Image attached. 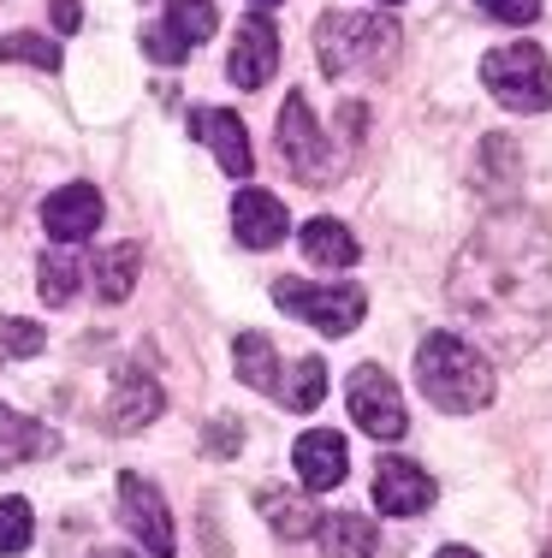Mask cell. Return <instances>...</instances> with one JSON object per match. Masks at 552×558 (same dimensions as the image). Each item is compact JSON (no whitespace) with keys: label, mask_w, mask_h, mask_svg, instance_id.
<instances>
[{"label":"cell","mask_w":552,"mask_h":558,"mask_svg":"<svg viewBox=\"0 0 552 558\" xmlns=\"http://www.w3.org/2000/svg\"><path fill=\"white\" fill-rule=\"evenodd\" d=\"M445 303L499 356H523L552 327V226L535 208H493L457 250Z\"/></svg>","instance_id":"obj_1"},{"label":"cell","mask_w":552,"mask_h":558,"mask_svg":"<svg viewBox=\"0 0 552 558\" xmlns=\"http://www.w3.org/2000/svg\"><path fill=\"white\" fill-rule=\"evenodd\" d=\"M416 387L433 410L464 416V410H481L493 398V363L457 333H428L416 344Z\"/></svg>","instance_id":"obj_2"},{"label":"cell","mask_w":552,"mask_h":558,"mask_svg":"<svg viewBox=\"0 0 552 558\" xmlns=\"http://www.w3.org/2000/svg\"><path fill=\"white\" fill-rule=\"evenodd\" d=\"M404 31L387 12H327L315 24V60L327 77H375L398 60Z\"/></svg>","instance_id":"obj_3"},{"label":"cell","mask_w":552,"mask_h":558,"mask_svg":"<svg viewBox=\"0 0 552 558\" xmlns=\"http://www.w3.org/2000/svg\"><path fill=\"white\" fill-rule=\"evenodd\" d=\"M481 84H488L511 113H547L552 108V60H547V48H535V43L493 48V54L481 60Z\"/></svg>","instance_id":"obj_4"},{"label":"cell","mask_w":552,"mask_h":558,"mask_svg":"<svg viewBox=\"0 0 552 558\" xmlns=\"http://www.w3.org/2000/svg\"><path fill=\"white\" fill-rule=\"evenodd\" d=\"M273 303L297 322H309L315 333L345 339L357 333V322L368 315V291L363 286H309V279H273Z\"/></svg>","instance_id":"obj_5"},{"label":"cell","mask_w":552,"mask_h":558,"mask_svg":"<svg viewBox=\"0 0 552 558\" xmlns=\"http://www.w3.org/2000/svg\"><path fill=\"white\" fill-rule=\"evenodd\" d=\"M214 31H220L214 0H167L161 24H149V31H143V54L161 60V65H179L196 43H208Z\"/></svg>","instance_id":"obj_6"},{"label":"cell","mask_w":552,"mask_h":558,"mask_svg":"<svg viewBox=\"0 0 552 558\" xmlns=\"http://www.w3.org/2000/svg\"><path fill=\"white\" fill-rule=\"evenodd\" d=\"M351 422H357L368 440H404L410 416H404V398L392 387L387 368L363 363L357 375H351Z\"/></svg>","instance_id":"obj_7"},{"label":"cell","mask_w":552,"mask_h":558,"mask_svg":"<svg viewBox=\"0 0 552 558\" xmlns=\"http://www.w3.org/2000/svg\"><path fill=\"white\" fill-rule=\"evenodd\" d=\"M120 517L125 529L143 541V553L149 558H173L179 541H173V511H167V499L155 494V482H143V475H120Z\"/></svg>","instance_id":"obj_8"},{"label":"cell","mask_w":552,"mask_h":558,"mask_svg":"<svg viewBox=\"0 0 552 558\" xmlns=\"http://www.w3.org/2000/svg\"><path fill=\"white\" fill-rule=\"evenodd\" d=\"M280 155H285V167H292L304 184L333 179V167H327V137H321V119H315L309 96L285 101V113H280Z\"/></svg>","instance_id":"obj_9"},{"label":"cell","mask_w":552,"mask_h":558,"mask_svg":"<svg viewBox=\"0 0 552 558\" xmlns=\"http://www.w3.org/2000/svg\"><path fill=\"white\" fill-rule=\"evenodd\" d=\"M280 72V31H273L268 12H244L238 36H232V54H226V77L238 89H261L268 77Z\"/></svg>","instance_id":"obj_10"},{"label":"cell","mask_w":552,"mask_h":558,"mask_svg":"<svg viewBox=\"0 0 552 558\" xmlns=\"http://www.w3.org/2000/svg\"><path fill=\"white\" fill-rule=\"evenodd\" d=\"M101 215H108V208H101L96 184H60V191L42 203V226H48L54 244H84V238L101 226Z\"/></svg>","instance_id":"obj_11"},{"label":"cell","mask_w":552,"mask_h":558,"mask_svg":"<svg viewBox=\"0 0 552 558\" xmlns=\"http://www.w3.org/2000/svg\"><path fill=\"white\" fill-rule=\"evenodd\" d=\"M292 463H297V482H304L309 494H327V487H339V482H345V470H351L345 434H333V428H309V434H297Z\"/></svg>","instance_id":"obj_12"},{"label":"cell","mask_w":552,"mask_h":558,"mask_svg":"<svg viewBox=\"0 0 552 558\" xmlns=\"http://www.w3.org/2000/svg\"><path fill=\"white\" fill-rule=\"evenodd\" d=\"M375 505H380L387 517H416V511H428V505H433L428 470H416L410 458H380V470H375Z\"/></svg>","instance_id":"obj_13"},{"label":"cell","mask_w":552,"mask_h":558,"mask_svg":"<svg viewBox=\"0 0 552 558\" xmlns=\"http://www.w3.org/2000/svg\"><path fill=\"white\" fill-rule=\"evenodd\" d=\"M232 232H238L244 250H273L285 232H292V215L273 191H238L232 203Z\"/></svg>","instance_id":"obj_14"},{"label":"cell","mask_w":552,"mask_h":558,"mask_svg":"<svg viewBox=\"0 0 552 558\" xmlns=\"http://www.w3.org/2000/svg\"><path fill=\"white\" fill-rule=\"evenodd\" d=\"M191 131L214 149V161L232 172V179H244L249 167H256V155H249V131H244V119L238 113H226V108H196L191 113Z\"/></svg>","instance_id":"obj_15"},{"label":"cell","mask_w":552,"mask_h":558,"mask_svg":"<svg viewBox=\"0 0 552 558\" xmlns=\"http://www.w3.org/2000/svg\"><path fill=\"white\" fill-rule=\"evenodd\" d=\"M167 410V392L155 387L149 375H137V368H125L120 380H113V392H108V422L120 434H137V428H149L155 416Z\"/></svg>","instance_id":"obj_16"},{"label":"cell","mask_w":552,"mask_h":558,"mask_svg":"<svg viewBox=\"0 0 552 558\" xmlns=\"http://www.w3.org/2000/svg\"><path fill=\"white\" fill-rule=\"evenodd\" d=\"M297 238H304V256L315 262V268H357V262H363V244L351 238L345 220H321V215H315V220H304V232H297Z\"/></svg>","instance_id":"obj_17"},{"label":"cell","mask_w":552,"mask_h":558,"mask_svg":"<svg viewBox=\"0 0 552 558\" xmlns=\"http://www.w3.org/2000/svg\"><path fill=\"white\" fill-rule=\"evenodd\" d=\"M256 505H261V517H268L285 541H309L315 529H321L309 494H292V487H256Z\"/></svg>","instance_id":"obj_18"},{"label":"cell","mask_w":552,"mask_h":558,"mask_svg":"<svg viewBox=\"0 0 552 558\" xmlns=\"http://www.w3.org/2000/svg\"><path fill=\"white\" fill-rule=\"evenodd\" d=\"M36 286H42V303H65L77 298V286H84V256H77V244H48L42 262H36Z\"/></svg>","instance_id":"obj_19"},{"label":"cell","mask_w":552,"mask_h":558,"mask_svg":"<svg viewBox=\"0 0 552 558\" xmlns=\"http://www.w3.org/2000/svg\"><path fill=\"white\" fill-rule=\"evenodd\" d=\"M321 553L327 558H375L380 547V535H375V523H368L363 511H333V517H321Z\"/></svg>","instance_id":"obj_20"},{"label":"cell","mask_w":552,"mask_h":558,"mask_svg":"<svg viewBox=\"0 0 552 558\" xmlns=\"http://www.w3.org/2000/svg\"><path fill=\"white\" fill-rule=\"evenodd\" d=\"M54 451V434L42 428V422L19 416V410L0 404V470H12V463H30V458H48Z\"/></svg>","instance_id":"obj_21"},{"label":"cell","mask_w":552,"mask_h":558,"mask_svg":"<svg viewBox=\"0 0 552 558\" xmlns=\"http://www.w3.org/2000/svg\"><path fill=\"white\" fill-rule=\"evenodd\" d=\"M232 363H238V380L256 392H280L285 368H280V351H273L268 333H238V344H232Z\"/></svg>","instance_id":"obj_22"},{"label":"cell","mask_w":552,"mask_h":558,"mask_svg":"<svg viewBox=\"0 0 552 558\" xmlns=\"http://www.w3.org/2000/svg\"><path fill=\"white\" fill-rule=\"evenodd\" d=\"M89 268H96V298H101V303H125L131 286H137L143 250H137V244H108L96 262H89Z\"/></svg>","instance_id":"obj_23"},{"label":"cell","mask_w":552,"mask_h":558,"mask_svg":"<svg viewBox=\"0 0 552 558\" xmlns=\"http://www.w3.org/2000/svg\"><path fill=\"white\" fill-rule=\"evenodd\" d=\"M321 392H327V363H321V356H297V368L280 380V392H273V398H280L285 410H315V404H321Z\"/></svg>","instance_id":"obj_24"},{"label":"cell","mask_w":552,"mask_h":558,"mask_svg":"<svg viewBox=\"0 0 552 558\" xmlns=\"http://www.w3.org/2000/svg\"><path fill=\"white\" fill-rule=\"evenodd\" d=\"M0 60H24V65H42V72H60V48L48 36H30V31L0 36Z\"/></svg>","instance_id":"obj_25"},{"label":"cell","mask_w":552,"mask_h":558,"mask_svg":"<svg viewBox=\"0 0 552 558\" xmlns=\"http://www.w3.org/2000/svg\"><path fill=\"white\" fill-rule=\"evenodd\" d=\"M30 535H36L30 505H24V499H0V558L24 553V547H30Z\"/></svg>","instance_id":"obj_26"},{"label":"cell","mask_w":552,"mask_h":558,"mask_svg":"<svg viewBox=\"0 0 552 558\" xmlns=\"http://www.w3.org/2000/svg\"><path fill=\"white\" fill-rule=\"evenodd\" d=\"M48 344V333L36 322H19V315H0V351L7 356H36Z\"/></svg>","instance_id":"obj_27"},{"label":"cell","mask_w":552,"mask_h":558,"mask_svg":"<svg viewBox=\"0 0 552 558\" xmlns=\"http://www.w3.org/2000/svg\"><path fill=\"white\" fill-rule=\"evenodd\" d=\"M476 7L499 24H535L541 19V0H476Z\"/></svg>","instance_id":"obj_28"},{"label":"cell","mask_w":552,"mask_h":558,"mask_svg":"<svg viewBox=\"0 0 552 558\" xmlns=\"http://www.w3.org/2000/svg\"><path fill=\"white\" fill-rule=\"evenodd\" d=\"M208 451H214V458H232V451H238L244 440H238V422L232 416H220V422H208V440H203Z\"/></svg>","instance_id":"obj_29"},{"label":"cell","mask_w":552,"mask_h":558,"mask_svg":"<svg viewBox=\"0 0 552 558\" xmlns=\"http://www.w3.org/2000/svg\"><path fill=\"white\" fill-rule=\"evenodd\" d=\"M54 24H60L65 36H72L77 24H84V7H77V0H54Z\"/></svg>","instance_id":"obj_30"},{"label":"cell","mask_w":552,"mask_h":558,"mask_svg":"<svg viewBox=\"0 0 552 558\" xmlns=\"http://www.w3.org/2000/svg\"><path fill=\"white\" fill-rule=\"evenodd\" d=\"M433 558H481V553H469V547H440Z\"/></svg>","instance_id":"obj_31"},{"label":"cell","mask_w":552,"mask_h":558,"mask_svg":"<svg viewBox=\"0 0 552 558\" xmlns=\"http://www.w3.org/2000/svg\"><path fill=\"white\" fill-rule=\"evenodd\" d=\"M249 7H280V0H249Z\"/></svg>","instance_id":"obj_32"},{"label":"cell","mask_w":552,"mask_h":558,"mask_svg":"<svg viewBox=\"0 0 552 558\" xmlns=\"http://www.w3.org/2000/svg\"><path fill=\"white\" fill-rule=\"evenodd\" d=\"M96 558H131V553H96Z\"/></svg>","instance_id":"obj_33"},{"label":"cell","mask_w":552,"mask_h":558,"mask_svg":"<svg viewBox=\"0 0 552 558\" xmlns=\"http://www.w3.org/2000/svg\"><path fill=\"white\" fill-rule=\"evenodd\" d=\"M541 558H552V541H547V553H541Z\"/></svg>","instance_id":"obj_34"},{"label":"cell","mask_w":552,"mask_h":558,"mask_svg":"<svg viewBox=\"0 0 552 558\" xmlns=\"http://www.w3.org/2000/svg\"><path fill=\"white\" fill-rule=\"evenodd\" d=\"M380 7H398V0H380Z\"/></svg>","instance_id":"obj_35"}]
</instances>
